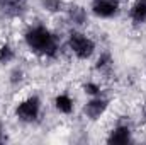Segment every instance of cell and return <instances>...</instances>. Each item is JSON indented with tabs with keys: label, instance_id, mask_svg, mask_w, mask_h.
I'll list each match as a JSON object with an SVG mask.
<instances>
[{
	"label": "cell",
	"instance_id": "6da1fadb",
	"mask_svg": "<svg viewBox=\"0 0 146 145\" xmlns=\"http://www.w3.org/2000/svg\"><path fill=\"white\" fill-rule=\"evenodd\" d=\"M24 41L27 48L37 56L53 60L60 55V48H61L60 38L44 24L29 26L27 31L24 33Z\"/></svg>",
	"mask_w": 146,
	"mask_h": 145
},
{
	"label": "cell",
	"instance_id": "7a4b0ae2",
	"mask_svg": "<svg viewBox=\"0 0 146 145\" xmlns=\"http://www.w3.org/2000/svg\"><path fill=\"white\" fill-rule=\"evenodd\" d=\"M66 46L78 60H88L95 53V41L78 29H73L68 34Z\"/></svg>",
	"mask_w": 146,
	"mask_h": 145
},
{
	"label": "cell",
	"instance_id": "3957f363",
	"mask_svg": "<svg viewBox=\"0 0 146 145\" xmlns=\"http://www.w3.org/2000/svg\"><path fill=\"white\" fill-rule=\"evenodd\" d=\"M41 109H42V103L37 96H29L26 99H22L17 108H15V116L19 121L22 123H34L41 116Z\"/></svg>",
	"mask_w": 146,
	"mask_h": 145
},
{
	"label": "cell",
	"instance_id": "277c9868",
	"mask_svg": "<svg viewBox=\"0 0 146 145\" xmlns=\"http://www.w3.org/2000/svg\"><path fill=\"white\" fill-rule=\"evenodd\" d=\"M92 14L100 19H112L119 14L121 10V2L119 0H94L90 7Z\"/></svg>",
	"mask_w": 146,
	"mask_h": 145
},
{
	"label": "cell",
	"instance_id": "5b68a950",
	"mask_svg": "<svg viewBox=\"0 0 146 145\" xmlns=\"http://www.w3.org/2000/svg\"><path fill=\"white\" fill-rule=\"evenodd\" d=\"M109 108V99H106L104 96H95L90 97L83 108V113L87 114L88 119H99L100 116L106 114V111Z\"/></svg>",
	"mask_w": 146,
	"mask_h": 145
},
{
	"label": "cell",
	"instance_id": "8992f818",
	"mask_svg": "<svg viewBox=\"0 0 146 145\" xmlns=\"http://www.w3.org/2000/svg\"><path fill=\"white\" fill-rule=\"evenodd\" d=\"M107 142L109 144H115V145H126V144H131L133 142V130L127 123L124 121H119L112 132L109 133L107 137Z\"/></svg>",
	"mask_w": 146,
	"mask_h": 145
},
{
	"label": "cell",
	"instance_id": "52a82bcc",
	"mask_svg": "<svg viewBox=\"0 0 146 145\" xmlns=\"http://www.w3.org/2000/svg\"><path fill=\"white\" fill-rule=\"evenodd\" d=\"M0 10L7 17H19L26 10V0H0Z\"/></svg>",
	"mask_w": 146,
	"mask_h": 145
},
{
	"label": "cell",
	"instance_id": "ba28073f",
	"mask_svg": "<svg viewBox=\"0 0 146 145\" xmlns=\"http://www.w3.org/2000/svg\"><path fill=\"white\" fill-rule=\"evenodd\" d=\"M65 14H66V19L72 22L75 28L87 24V19H88L87 17V10L83 7H80V5H68Z\"/></svg>",
	"mask_w": 146,
	"mask_h": 145
},
{
	"label": "cell",
	"instance_id": "9c48e42d",
	"mask_svg": "<svg viewBox=\"0 0 146 145\" xmlns=\"http://www.w3.org/2000/svg\"><path fill=\"white\" fill-rule=\"evenodd\" d=\"M129 19L133 24H145L146 22V0H134L129 9Z\"/></svg>",
	"mask_w": 146,
	"mask_h": 145
},
{
	"label": "cell",
	"instance_id": "30bf717a",
	"mask_svg": "<svg viewBox=\"0 0 146 145\" xmlns=\"http://www.w3.org/2000/svg\"><path fill=\"white\" fill-rule=\"evenodd\" d=\"M54 108L61 114H72L75 109V101L68 92H61L54 97Z\"/></svg>",
	"mask_w": 146,
	"mask_h": 145
},
{
	"label": "cell",
	"instance_id": "8fae6325",
	"mask_svg": "<svg viewBox=\"0 0 146 145\" xmlns=\"http://www.w3.org/2000/svg\"><path fill=\"white\" fill-rule=\"evenodd\" d=\"M95 68L100 73H109L110 70L114 68V60H112L110 53H107V51L100 53V56H99L97 62H95Z\"/></svg>",
	"mask_w": 146,
	"mask_h": 145
},
{
	"label": "cell",
	"instance_id": "7c38bea8",
	"mask_svg": "<svg viewBox=\"0 0 146 145\" xmlns=\"http://www.w3.org/2000/svg\"><path fill=\"white\" fill-rule=\"evenodd\" d=\"M41 7L51 14H60V12L65 14L68 3H65L63 0H41Z\"/></svg>",
	"mask_w": 146,
	"mask_h": 145
},
{
	"label": "cell",
	"instance_id": "4fadbf2b",
	"mask_svg": "<svg viewBox=\"0 0 146 145\" xmlns=\"http://www.w3.org/2000/svg\"><path fill=\"white\" fill-rule=\"evenodd\" d=\"M15 58V50L9 44V43H3L0 46V63H10L12 60Z\"/></svg>",
	"mask_w": 146,
	"mask_h": 145
},
{
	"label": "cell",
	"instance_id": "5bb4252c",
	"mask_svg": "<svg viewBox=\"0 0 146 145\" xmlns=\"http://www.w3.org/2000/svg\"><path fill=\"white\" fill-rule=\"evenodd\" d=\"M83 91L88 97H95V96H102V89L97 82H87L83 85Z\"/></svg>",
	"mask_w": 146,
	"mask_h": 145
},
{
	"label": "cell",
	"instance_id": "9a60e30c",
	"mask_svg": "<svg viewBox=\"0 0 146 145\" xmlns=\"http://www.w3.org/2000/svg\"><path fill=\"white\" fill-rule=\"evenodd\" d=\"M10 77H12V79H10V80H12V84H19V82L24 79V72H22V68H19V67H17V68H14V72L10 73Z\"/></svg>",
	"mask_w": 146,
	"mask_h": 145
},
{
	"label": "cell",
	"instance_id": "2e32d148",
	"mask_svg": "<svg viewBox=\"0 0 146 145\" xmlns=\"http://www.w3.org/2000/svg\"><path fill=\"white\" fill-rule=\"evenodd\" d=\"M5 140V135H3V126H2V123H0V144Z\"/></svg>",
	"mask_w": 146,
	"mask_h": 145
},
{
	"label": "cell",
	"instance_id": "e0dca14e",
	"mask_svg": "<svg viewBox=\"0 0 146 145\" xmlns=\"http://www.w3.org/2000/svg\"><path fill=\"white\" fill-rule=\"evenodd\" d=\"M141 116H143V119L146 121V104H143V106H141Z\"/></svg>",
	"mask_w": 146,
	"mask_h": 145
}]
</instances>
